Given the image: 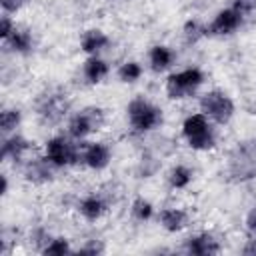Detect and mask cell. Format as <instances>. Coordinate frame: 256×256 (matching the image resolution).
<instances>
[{
    "label": "cell",
    "instance_id": "cell-1",
    "mask_svg": "<svg viewBox=\"0 0 256 256\" xmlns=\"http://www.w3.org/2000/svg\"><path fill=\"white\" fill-rule=\"evenodd\" d=\"M182 136L186 140V144L192 150L204 152V150H212L216 146V134L210 126V120L198 112V114H190L184 118L182 122Z\"/></svg>",
    "mask_w": 256,
    "mask_h": 256
},
{
    "label": "cell",
    "instance_id": "cell-2",
    "mask_svg": "<svg viewBox=\"0 0 256 256\" xmlns=\"http://www.w3.org/2000/svg\"><path fill=\"white\" fill-rule=\"evenodd\" d=\"M130 128L136 134H146L162 124V110L146 98H134L126 106Z\"/></svg>",
    "mask_w": 256,
    "mask_h": 256
},
{
    "label": "cell",
    "instance_id": "cell-3",
    "mask_svg": "<svg viewBox=\"0 0 256 256\" xmlns=\"http://www.w3.org/2000/svg\"><path fill=\"white\" fill-rule=\"evenodd\" d=\"M228 174L236 182L256 178V138L238 144L228 158Z\"/></svg>",
    "mask_w": 256,
    "mask_h": 256
},
{
    "label": "cell",
    "instance_id": "cell-4",
    "mask_svg": "<svg viewBox=\"0 0 256 256\" xmlns=\"http://www.w3.org/2000/svg\"><path fill=\"white\" fill-rule=\"evenodd\" d=\"M202 82H204V72L200 68L192 66V68H184L180 72H172L166 78L164 90L170 100H184V98L192 96L202 86Z\"/></svg>",
    "mask_w": 256,
    "mask_h": 256
},
{
    "label": "cell",
    "instance_id": "cell-5",
    "mask_svg": "<svg viewBox=\"0 0 256 256\" xmlns=\"http://www.w3.org/2000/svg\"><path fill=\"white\" fill-rule=\"evenodd\" d=\"M234 102L222 90H210L200 98V112L214 124H228L234 116Z\"/></svg>",
    "mask_w": 256,
    "mask_h": 256
},
{
    "label": "cell",
    "instance_id": "cell-6",
    "mask_svg": "<svg viewBox=\"0 0 256 256\" xmlns=\"http://www.w3.org/2000/svg\"><path fill=\"white\" fill-rule=\"evenodd\" d=\"M104 126V110L98 106H86L68 120V134L74 140H84L92 132Z\"/></svg>",
    "mask_w": 256,
    "mask_h": 256
},
{
    "label": "cell",
    "instance_id": "cell-7",
    "mask_svg": "<svg viewBox=\"0 0 256 256\" xmlns=\"http://www.w3.org/2000/svg\"><path fill=\"white\" fill-rule=\"evenodd\" d=\"M44 156L56 168L70 166V164H76L78 160H82V152L78 154V150L64 136H52V138H48L46 144H44Z\"/></svg>",
    "mask_w": 256,
    "mask_h": 256
},
{
    "label": "cell",
    "instance_id": "cell-8",
    "mask_svg": "<svg viewBox=\"0 0 256 256\" xmlns=\"http://www.w3.org/2000/svg\"><path fill=\"white\" fill-rule=\"evenodd\" d=\"M242 18L244 16L240 12H236L232 6L230 8H224L206 26V34H210V36H226V34H232V32H236L240 28Z\"/></svg>",
    "mask_w": 256,
    "mask_h": 256
},
{
    "label": "cell",
    "instance_id": "cell-9",
    "mask_svg": "<svg viewBox=\"0 0 256 256\" xmlns=\"http://www.w3.org/2000/svg\"><path fill=\"white\" fill-rule=\"evenodd\" d=\"M110 148L104 142H90L84 150H82V162L90 168V170H104L110 164Z\"/></svg>",
    "mask_w": 256,
    "mask_h": 256
},
{
    "label": "cell",
    "instance_id": "cell-10",
    "mask_svg": "<svg viewBox=\"0 0 256 256\" xmlns=\"http://www.w3.org/2000/svg\"><path fill=\"white\" fill-rule=\"evenodd\" d=\"M186 252L192 256H212L220 252V242L212 234L202 232L186 240Z\"/></svg>",
    "mask_w": 256,
    "mask_h": 256
},
{
    "label": "cell",
    "instance_id": "cell-11",
    "mask_svg": "<svg viewBox=\"0 0 256 256\" xmlns=\"http://www.w3.org/2000/svg\"><path fill=\"white\" fill-rule=\"evenodd\" d=\"M158 222L166 232H180L188 224V214L182 208H162L158 212Z\"/></svg>",
    "mask_w": 256,
    "mask_h": 256
},
{
    "label": "cell",
    "instance_id": "cell-12",
    "mask_svg": "<svg viewBox=\"0 0 256 256\" xmlns=\"http://www.w3.org/2000/svg\"><path fill=\"white\" fill-rule=\"evenodd\" d=\"M106 210H108V204L104 202V198H100V196H96V194H90V196H86V198H82V200L78 202V212H80L82 218L88 220V222L100 220V218L106 214Z\"/></svg>",
    "mask_w": 256,
    "mask_h": 256
},
{
    "label": "cell",
    "instance_id": "cell-13",
    "mask_svg": "<svg viewBox=\"0 0 256 256\" xmlns=\"http://www.w3.org/2000/svg\"><path fill=\"white\" fill-rule=\"evenodd\" d=\"M30 142L20 136V134H12L10 138H4L2 148H0V156L2 160H20L28 150H30Z\"/></svg>",
    "mask_w": 256,
    "mask_h": 256
},
{
    "label": "cell",
    "instance_id": "cell-14",
    "mask_svg": "<svg viewBox=\"0 0 256 256\" xmlns=\"http://www.w3.org/2000/svg\"><path fill=\"white\" fill-rule=\"evenodd\" d=\"M108 44H110V38H108L102 30H98V28L86 30V32L82 34V38H80V48H82V52H86L88 56H96V54H98L100 50H104Z\"/></svg>",
    "mask_w": 256,
    "mask_h": 256
},
{
    "label": "cell",
    "instance_id": "cell-15",
    "mask_svg": "<svg viewBox=\"0 0 256 256\" xmlns=\"http://www.w3.org/2000/svg\"><path fill=\"white\" fill-rule=\"evenodd\" d=\"M108 72H110L108 62L102 60L98 54H96V56H88V58L84 60L82 74H84V78H86L90 84H98V82H102V80L108 76Z\"/></svg>",
    "mask_w": 256,
    "mask_h": 256
},
{
    "label": "cell",
    "instance_id": "cell-16",
    "mask_svg": "<svg viewBox=\"0 0 256 256\" xmlns=\"http://www.w3.org/2000/svg\"><path fill=\"white\" fill-rule=\"evenodd\" d=\"M148 62H150V68L160 74V72H164V70H168L172 66L174 52L168 46H164V44H156L148 52Z\"/></svg>",
    "mask_w": 256,
    "mask_h": 256
},
{
    "label": "cell",
    "instance_id": "cell-17",
    "mask_svg": "<svg viewBox=\"0 0 256 256\" xmlns=\"http://www.w3.org/2000/svg\"><path fill=\"white\" fill-rule=\"evenodd\" d=\"M4 44H6L12 52L28 54V52L32 50V46H34V40H32L30 30H26V28H18V26H16V30L12 32V36H10L8 40H4Z\"/></svg>",
    "mask_w": 256,
    "mask_h": 256
},
{
    "label": "cell",
    "instance_id": "cell-18",
    "mask_svg": "<svg viewBox=\"0 0 256 256\" xmlns=\"http://www.w3.org/2000/svg\"><path fill=\"white\" fill-rule=\"evenodd\" d=\"M192 176H194V172H192L188 166L176 164V166L168 172V184H170V188H174V190H184V188L192 182Z\"/></svg>",
    "mask_w": 256,
    "mask_h": 256
},
{
    "label": "cell",
    "instance_id": "cell-19",
    "mask_svg": "<svg viewBox=\"0 0 256 256\" xmlns=\"http://www.w3.org/2000/svg\"><path fill=\"white\" fill-rule=\"evenodd\" d=\"M48 166H52L46 158L42 160V162H30L28 166H26V178L28 180H32V182H46V180H50L52 178V174H50V168Z\"/></svg>",
    "mask_w": 256,
    "mask_h": 256
},
{
    "label": "cell",
    "instance_id": "cell-20",
    "mask_svg": "<svg viewBox=\"0 0 256 256\" xmlns=\"http://www.w3.org/2000/svg\"><path fill=\"white\" fill-rule=\"evenodd\" d=\"M22 122V112L18 108H4L0 114V128L4 134L14 132Z\"/></svg>",
    "mask_w": 256,
    "mask_h": 256
},
{
    "label": "cell",
    "instance_id": "cell-21",
    "mask_svg": "<svg viewBox=\"0 0 256 256\" xmlns=\"http://www.w3.org/2000/svg\"><path fill=\"white\" fill-rule=\"evenodd\" d=\"M140 76H142V66L136 60H128L118 68V78L124 84H134L136 80H140Z\"/></svg>",
    "mask_w": 256,
    "mask_h": 256
},
{
    "label": "cell",
    "instance_id": "cell-22",
    "mask_svg": "<svg viewBox=\"0 0 256 256\" xmlns=\"http://www.w3.org/2000/svg\"><path fill=\"white\" fill-rule=\"evenodd\" d=\"M72 248H70V240L64 238V236H58V238H50L46 242V246L42 248V254L46 256H64V254H70Z\"/></svg>",
    "mask_w": 256,
    "mask_h": 256
},
{
    "label": "cell",
    "instance_id": "cell-23",
    "mask_svg": "<svg viewBox=\"0 0 256 256\" xmlns=\"http://www.w3.org/2000/svg\"><path fill=\"white\" fill-rule=\"evenodd\" d=\"M130 210H132V216H134L136 220H140V222H146V220H150V218L154 216V206H152V202L146 200V198H142V196L134 198Z\"/></svg>",
    "mask_w": 256,
    "mask_h": 256
},
{
    "label": "cell",
    "instance_id": "cell-24",
    "mask_svg": "<svg viewBox=\"0 0 256 256\" xmlns=\"http://www.w3.org/2000/svg\"><path fill=\"white\" fill-rule=\"evenodd\" d=\"M182 32H184V40H186L188 44H194V42H198L202 36H206V26H202L198 20H188V22L184 24Z\"/></svg>",
    "mask_w": 256,
    "mask_h": 256
},
{
    "label": "cell",
    "instance_id": "cell-25",
    "mask_svg": "<svg viewBox=\"0 0 256 256\" xmlns=\"http://www.w3.org/2000/svg\"><path fill=\"white\" fill-rule=\"evenodd\" d=\"M16 30V24H14V20L10 18V14H2V18H0V38L2 40H8L10 36H12V32Z\"/></svg>",
    "mask_w": 256,
    "mask_h": 256
},
{
    "label": "cell",
    "instance_id": "cell-26",
    "mask_svg": "<svg viewBox=\"0 0 256 256\" xmlns=\"http://www.w3.org/2000/svg\"><path fill=\"white\" fill-rule=\"evenodd\" d=\"M26 2H28V0H0V6H2V12H6V14H16V12H20V10L24 8Z\"/></svg>",
    "mask_w": 256,
    "mask_h": 256
},
{
    "label": "cell",
    "instance_id": "cell-27",
    "mask_svg": "<svg viewBox=\"0 0 256 256\" xmlns=\"http://www.w3.org/2000/svg\"><path fill=\"white\" fill-rule=\"evenodd\" d=\"M232 8L242 16H246L256 8V0H232Z\"/></svg>",
    "mask_w": 256,
    "mask_h": 256
},
{
    "label": "cell",
    "instance_id": "cell-28",
    "mask_svg": "<svg viewBox=\"0 0 256 256\" xmlns=\"http://www.w3.org/2000/svg\"><path fill=\"white\" fill-rule=\"evenodd\" d=\"M104 248L100 246V244H96V242H90V244H86V246H82L80 250H78V254H100Z\"/></svg>",
    "mask_w": 256,
    "mask_h": 256
},
{
    "label": "cell",
    "instance_id": "cell-29",
    "mask_svg": "<svg viewBox=\"0 0 256 256\" xmlns=\"http://www.w3.org/2000/svg\"><path fill=\"white\" fill-rule=\"evenodd\" d=\"M246 228H248V232L256 234V208H252V210L246 214Z\"/></svg>",
    "mask_w": 256,
    "mask_h": 256
},
{
    "label": "cell",
    "instance_id": "cell-30",
    "mask_svg": "<svg viewBox=\"0 0 256 256\" xmlns=\"http://www.w3.org/2000/svg\"><path fill=\"white\" fill-rule=\"evenodd\" d=\"M242 254H246V256H256V238L246 242V246L242 248Z\"/></svg>",
    "mask_w": 256,
    "mask_h": 256
},
{
    "label": "cell",
    "instance_id": "cell-31",
    "mask_svg": "<svg viewBox=\"0 0 256 256\" xmlns=\"http://www.w3.org/2000/svg\"><path fill=\"white\" fill-rule=\"evenodd\" d=\"M0 180H2L0 194H2V196H6V194H8V176H6V174H2V176H0Z\"/></svg>",
    "mask_w": 256,
    "mask_h": 256
}]
</instances>
